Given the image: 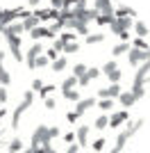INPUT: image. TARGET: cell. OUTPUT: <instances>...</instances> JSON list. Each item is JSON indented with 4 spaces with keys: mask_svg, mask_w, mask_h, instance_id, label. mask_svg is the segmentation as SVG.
<instances>
[{
    "mask_svg": "<svg viewBox=\"0 0 150 153\" xmlns=\"http://www.w3.org/2000/svg\"><path fill=\"white\" fill-rule=\"evenodd\" d=\"M32 103H34V91L27 89V91L23 94V98H21V103L16 105L14 114H12V128H14V130H18V126H21V114H23L27 108H32Z\"/></svg>",
    "mask_w": 150,
    "mask_h": 153,
    "instance_id": "cell-1",
    "label": "cell"
},
{
    "mask_svg": "<svg viewBox=\"0 0 150 153\" xmlns=\"http://www.w3.org/2000/svg\"><path fill=\"white\" fill-rule=\"evenodd\" d=\"M141 126H143V119H137V121H127V128H125L123 133H121L118 137H116V144H114V149L123 151V149H125V144H127V142H130L132 137L137 135V130H139Z\"/></svg>",
    "mask_w": 150,
    "mask_h": 153,
    "instance_id": "cell-2",
    "label": "cell"
},
{
    "mask_svg": "<svg viewBox=\"0 0 150 153\" xmlns=\"http://www.w3.org/2000/svg\"><path fill=\"white\" fill-rule=\"evenodd\" d=\"M5 41H7V48L12 53V57L16 62H23V53H21V37L18 34H5Z\"/></svg>",
    "mask_w": 150,
    "mask_h": 153,
    "instance_id": "cell-3",
    "label": "cell"
},
{
    "mask_svg": "<svg viewBox=\"0 0 150 153\" xmlns=\"http://www.w3.org/2000/svg\"><path fill=\"white\" fill-rule=\"evenodd\" d=\"M127 121H130V112L123 108V110H118V112H112V117H109V128H121Z\"/></svg>",
    "mask_w": 150,
    "mask_h": 153,
    "instance_id": "cell-4",
    "label": "cell"
},
{
    "mask_svg": "<svg viewBox=\"0 0 150 153\" xmlns=\"http://www.w3.org/2000/svg\"><path fill=\"white\" fill-rule=\"evenodd\" d=\"M21 9L23 7H14V9H0V23L2 25H9L16 19H21Z\"/></svg>",
    "mask_w": 150,
    "mask_h": 153,
    "instance_id": "cell-5",
    "label": "cell"
},
{
    "mask_svg": "<svg viewBox=\"0 0 150 153\" xmlns=\"http://www.w3.org/2000/svg\"><path fill=\"white\" fill-rule=\"evenodd\" d=\"M48 126H39L34 133H32V144L30 146L34 149V146H39V144H48Z\"/></svg>",
    "mask_w": 150,
    "mask_h": 153,
    "instance_id": "cell-6",
    "label": "cell"
},
{
    "mask_svg": "<svg viewBox=\"0 0 150 153\" xmlns=\"http://www.w3.org/2000/svg\"><path fill=\"white\" fill-rule=\"evenodd\" d=\"M43 53V48H41V44H34L30 48V51L25 53V57H23V62L27 64V69H34V62H37V57Z\"/></svg>",
    "mask_w": 150,
    "mask_h": 153,
    "instance_id": "cell-7",
    "label": "cell"
},
{
    "mask_svg": "<svg viewBox=\"0 0 150 153\" xmlns=\"http://www.w3.org/2000/svg\"><path fill=\"white\" fill-rule=\"evenodd\" d=\"M143 59H148L146 51H139V48H130V51H127V62H130V66H139Z\"/></svg>",
    "mask_w": 150,
    "mask_h": 153,
    "instance_id": "cell-8",
    "label": "cell"
},
{
    "mask_svg": "<svg viewBox=\"0 0 150 153\" xmlns=\"http://www.w3.org/2000/svg\"><path fill=\"white\" fill-rule=\"evenodd\" d=\"M121 85L118 82H112L109 87H105V89H98V98H118L121 94Z\"/></svg>",
    "mask_w": 150,
    "mask_h": 153,
    "instance_id": "cell-9",
    "label": "cell"
},
{
    "mask_svg": "<svg viewBox=\"0 0 150 153\" xmlns=\"http://www.w3.org/2000/svg\"><path fill=\"white\" fill-rule=\"evenodd\" d=\"M30 37L34 39V41H41V39H55L57 34H52L46 25H37L34 30H30Z\"/></svg>",
    "mask_w": 150,
    "mask_h": 153,
    "instance_id": "cell-10",
    "label": "cell"
},
{
    "mask_svg": "<svg viewBox=\"0 0 150 153\" xmlns=\"http://www.w3.org/2000/svg\"><path fill=\"white\" fill-rule=\"evenodd\" d=\"M93 9L98 14H114V2L112 0H93Z\"/></svg>",
    "mask_w": 150,
    "mask_h": 153,
    "instance_id": "cell-11",
    "label": "cell"
},
{
    "mask_svg": "<svg viewBox=\"0 0 150 153\" xmlns=\"http://www.w3.org/2000/svg\"><path fill=\"white\" fill-rule=\"evenodd\" d=\"M75 108H77L75 112H77V114L82 117V114H84V112H87L89 108H96V98H93V96H89V98H80V101L75 103Z\"/></svg>",
    "mask_w": 150,
    "mask_h": 153,
    "instance_id": "cell-12",
    "label": "cell"
},
{
    "mask_svg": "<svg viewBox=\"0 0 150 153\" xmlns=\"http://www.w3.org/2000/svg\"><path fill=\"white\" fill-rule=\"evenodd\" d=\"M2 59H5V53L0 48V85H2V87H9V85H12V76H9V71L5 69Z\"/></svg>",
    "mask_w": 150,
    "mask_h": 153,
    "instance_id": "cell-13",
    "label": "cell"
},
{
    "mask_svg": "<svg viewBox=\"0 0 150 153\" xmlns=\"http://www.w3.org/2000/svg\"><path fill=\"white\" fill-rule=\"evenodd\" d=\"M89 130H91L89 126H80L77 130H75V140H77V146H87V144H89Z\"/></svg>",
    "mask_w": 150,
    "mask_h": 153,
    "instance_id": "cell-14",
    "label": "cell"
},
{
    "mask_svg": "<svg viewBox=\"0 0 150 153\" xmlns=\"http://www.w3.org/2000/svg\"><path fill=\"white\" fill-rule=\"evenodd\" d=\"M118 103H121V108H132V105H134V103H137V98H134V94H132V91H121L118 94Z\"/></svg>",
    "mask_w": 150,
    "mask_h": 153,
    "instance_id": "cell-15",
    "label": "cell"
},
{
    "mask_svg": "<svg viewBox=\"0 0 150 153\" xmlns=\"http://www.w3.org/2000/svg\"><path fill=\"white\" fill-rule=\"evenodd\" d=\"M50 69H52V73H62V71L68 69V59L64 57V55H59L57 59H52V62H50Z\"/></svg>",
    "mask_w": 150,
    "mask_h": 153,
    "instance_id": "cell-16",
    "label": "cell"
},
{
    "mask_svg": "<svg viewBox=\"0 0 150 153\" xmlns=\"http://www.w3.org/2000/svg\"><path fill=\"white\" fill-rule=\"evenodd\" d=\"M21 25H23V32H30V30H34V27L39 25V19L37 16H25V19H21Z\"/></svg>",
    "mask_w": 150,
    "mask_h": 153,
    "instance_id": "cell-17",
    "label": "cell"
},
{
    "mask_svg": "<svg viewBox=\"0 0 150 153\" xmlns=\"http://www.w3.org/2000/svg\"><path fill=\"white\" fill-rule=\"evenodd\" d=\"M114 16H130V19H134V16H137V9H132V7H127V5H121V7L114 9Z\"/></svg>",
    "mask_w": 150,
    "mask_h": 153,
    "instance_id": "cell-18",
    "label": "cell"
},
{
    "mask_svg": "<svg viewBox=\"0 0 150 153\" xmlns=\"http://www.w3.org/2000/svg\"><path fill=\"white\" fill-rule=\"evenodd\" d=\"M132 30H134V34H137V37H148V25H146L143 21H134V23H132Z\"/></svg>",
    "mask_w": 150,
    "mask_h": 153,
    "instance_id": "cell-19",
    "label": "cell"
},
{
    "mask_svg": "<svg viewBox=\"0 0 150 153\" xmlns=\"http://www.w3.org/2000/svg\"><path fill=\"white\" fill-rule=\"evenodd\" d=\"M114 19H116V23H118L121 30H125V32H130V30H132V23H134V19H130V16H114Z\"/></svg>",
    "mask_w": 150,
    "mask_h": 153,
    "instance_id": "cell-20",
    "label": "cell"
},
{
    "mask_svg": "<svg viewBox=\"0 0 150 153\" xmlns=\"http://www.w3.org/2000/svg\"><path fill=\"white\" fill-rule=\"evenodd\" d=\"M105 39H107V34H102V32H96V34H91V32H89L87 37H84V41H87L89 46H93V44H102Z\"/></svg>",
    "mask_w": 150,
    "mask_h": 153,
    "instance_id": "cell-21",
    "label": "cell"
},
{
    "mask_svg": "<svg viewBox=\"0 0 150 153\" xmlns=\"http://www.w3.org/2000/svg\"><path fill=\"white\" fill-rule=\"evenodd\" d=\"M130 48H132L130 41H121V44H116V46L112 48V55H114V57H118V55H125V53L130 51Z\"/></svg>",
    "mask_w": 150,
    "mask_h": 153,
    "instance_id": "cell-22",
    "label": "cell"
},
{
    "mask_svg": "<svg viewBox=\"0 0 150 153\" xmlns=\"http://www.w3.org/2000/svg\"><path fill=\"white\" fill-rule=\"evenodd\" d=\"M112 21H114V14H98V16L93 19V23L102 27V25H109Z\"/></svg>",
    "mask_w": 150,
    "mask_h": 153,
    "instance_id": "cell-23",
    "label": "cell"
},
{
    "mask_svg": "<svg viewBox=\"0 0 150 153\" xmlns=\"http://www.w3.org/2000/svg\"><path fill=\"white\" fill-rule=\"evenodd\" d=\"M93 128H96V130H105V128H109V117H107V114H100L98 119L93 121Z\"/></svg>",
    "mask_w": 150,
    "mask_h": 153,
    "instance_id": "cell-24",
    "label": "cell"
},
{
    "mask_svg": "<svg viewBox=\"0 0 150 153\" xmlns=\"http://www.w3.org/2000/svg\"><path fill=\"white\" fill-rule=\"evenodd\" d=\"M96 105H98L102 112H109V110L114 108V98H98V101H96Z\"/></svg>",
    "mask_w": 150,
    "mask_h": 153,
    "instance_id": "cell-25",
    "label": "cell"
},
{
    "mask_svg": "<svg viewBox=\"0 0 150 153\" xmlns=\"http://www.w3.org/2000/svg\"><path fill=\"white\" fill-rule=\"evenodd\" d=\"M7 149H9V153H21L23 151V140H21V137H14Z\"/></svg>",
    "mask_w": 150,
    "mask_h": 153,
    "instance_id": "cell-26",
    "label": "cell"
},
{
    "mask_svg": "<svg viewBox=\"0 0 150 153\" xmlns=\"http://www.w3.org/2000/svg\"><path fill=\"white\" fill-rule=\"evenodd\" d=\"M75 37H77V34H75L73 30H62V34H57V39H59V41H64V44L75 41Z\"/></svg>",
    "mask_w": 150,
    "mask_h": 153,
    "instance_id": "cell-27",
    "label": "cell"
},
{
    "mask_svg": "<svg viewBox=\"0 0 150 153\" xmlns=\"http://www.w3.org/2000/svg\"><path fill=\"white\" fill-rule=\"evenodd\" d=\"M80 41L75 39V41H68V44H64V48H62V53H80Z\"/></svg>",
    "mask_w": 150,
    "mask_h": 153,
    "instance_id": "cell-28",
    "label": "cell"
},
{
    "mask_svg": "<svg viewBox=\"0 0 150 153\" xmlns=\"http://www.w3.org/2000/svg\"><path fill=\"white\" fill-rule=\"evenodd\" d=\"M62 94H64L66 101H75V103L80 101V91L75 89V87H73V89H62Z\"/></svg>",
    "mask_w": 150,
    "mask_h": 153,
    "instance_id": "cell-29",
    "label": "cell"
},
{
    "mask_svg": "<svg viewBox=\"0 0 150 153\" xmlns=\"http://www.w3.org/2000/svg\"><path fill=\"white\" fill-rule=\"evenodd\" d=\"M130 46H132V48H139V51H146V48H148V41H146L143 37H137V39H132V41H130Z\"/></svg>",
    "mask_w": 150,
    "mask_h": 153,
    "instance_id": "cell-30",
    "label": "cell"
},
{
    "mask_svg": "<svg viewBox=\"0 0 150 153\" xmlns=\"http://www.w3.org/2000/svg\"><path fill=\"white\" fill-rule=\"evenodd\" d=\"M32 16H37L39 23H46V21H50V19H48V9H39V7H34Z\"/></svg>",
    "mask_w": 150,
    "mask_h": 153,
    "instance_id": "cell-31",
    "label": "cell"
},
{
    "mask_svg": "<svg viewBox=\"0 0 150 153\" xmlns=\"http://www.w3.org/2000/svg\"><path fill=\"white\" fill-rule=\"evenodd\" d=\"M55 89H57L55 85H43V87H41V89H39L37 94H39V98H46V96H50V94H52Z\"/></svg>",
    "mask_w": 150,
    "mask_h": 153,
    "instance_id": "cell-32",
    "label": "cell"
},
{
    "mask_svg": "<svg viewBox=\"0 0 150 153\" xmlns=\"http://www.w3.org/2000/svg\"><path fill=\"white\" fill-rule=\"evenodd\" d=\"M46 66H50V59L41 53V55L37 57V62H34V69H46Z\"/></svg>",
    "mask_w": 150,
    "mask_h": 153,
    "instance_id": "cell-33",
    "label": "cell"
},
{
    "mask_svg": "<svg viewBox=\"0 0 150 153\" xmlns=\"http://www.w3.org/2000/svg\"><path fill=\"white\" fill-rule=\"evenodd\" d=\"M48 30L52 32V34H57V32H62V30H64V21H62V19H55L52 23H50V27H48Z\"/></svg>",
    "mask_w": 150,
    "mask_h": 153,
    "instance_id": "cell-34",
    "label": "cell"
},
{
    "mask_svg": "<svg viewBox=\"0 0 150 153\" xmlns=\"http://www.w3.org/2000/svg\"><path fill=\"white\" fill-rule=\"evenodd\" d=\"M87 69H89L87 64H82V62H77V64H75V66H73V76H75V78H80V76H84V73H87Z\"/></svg>",
    "mask_w": 150,
    "mask_h": 153,
    "instance_id": "cell-35",
    "label": "cell"
},
{
    "mask_svg": "<svg viewBox=\"0 0 150 153\" xmlns=\"http://www.w3.org/2000/svg\"><path fill=\"white\" fill-rule=\"evenodd\" d=\"M73 87H77V78H75V76H68V78L62 82V89H73Z\"/></svg>",
    "mask_w": 150,
    "mask_h": 153,
    "instance_id": "cell-36",
    "label": "cell"
},
{
    "mask_svg": "<svg viewBox=\"0 0 150 153\" xmlns=\"http://www.w3.org/2000/svg\"><path fill=\"white\" fill-rule=\"evenodd\" d=\"M114 69H118V64H116V59H109V62L100 69V73H102V76H107V73H109V71H114Z\"/></svg>",
    "mask_w": 150,
    "mask_h": 153,
    "instance_id": "cell-37",
    "label": "cell"
},
{
    "mask_svg": "<svg viewBox=\"0 0 150 153\" xmlns=\"http://www.w3.org/2000/svg\"><path fill=\"white\" fill-rule=\"evenodd\" d=\"M87 76L91 78V80H96V78H100L102 73H100V69H96V66H91V69H87Z\"/></svg>",
    "mask_w": 150,
    "mask_h": 153,
    "instance_id": "cell-38",
    "label": "cell"
},
{
    "mask_svg": "<svg viewBox=\"0 0 150 153\" xmlns=\"http://www.w3.org/2000/svg\"><path fill=\"white\" fill-rule=\"evenodd\" d=\"M77 119H80V114H77L75 110H71V112H66V121H68V123H75V121H77Z\"/></svg>",
    "mask_w": 150,
    "mask_h": 153,
    "instance_id": "cell-39",
    "label": "cell"
},
{
    "mask_svg": "<svg viewBox=\"0 0 150 153\" xmlns=\"http://www.w3.org/2000/svg\"><path fill=\"white\" fill-rule=\"evenodd\" d=\"M43 55H46V57L50 59V62H52V59H57V57H59V53H57L55 48H48V51H43Z\"/></svg>",
    "mask_w": 150,
    "mask_h": 153,
    "instance_id": "cell-40",
    "label": "cell"
},
{
    "mask_svg": "<svg viewBox=\"0 0 150 153\" xmlns=\"http://www.w3.org/2000/svg\"><path fill=\"white\" fill-rule=\"evenodd\" d=\"M43 105L48 110H55L57 108V101H55V98H50V96H46V98H43Z\"/></svg>",
    "mask_w": 150,
    "mask_h": 153,
    "instance_id": "cell-41",
    "label": "cell"
},
{
    "mask_svg": "<svg viewBox=\"0 0 150 153\" xmlns=\"http://www.w3.org/2000/svg\"><path fill=\"white\" fill-rule=\"evenodd\" d=\"M105 144H107V142L102 140V137H100V140H96L93 144H91V146H93V151H98V153H100V151H102V149H105Z\"/></svg>",
    "mask_w": 150,
    "mask_h": 153,
    "instance_id": "cell-42",
    "label": "cell"
},
{
    "mask_svg": "<svg viewBox=\"0 0 150 153\" xmlns=\"http://www.w3.org/2000/svg\"><path fill=\"white\" fill-rule=\"evenodd\" d=\"M55 137H59V128H55V126H52V128H48V140L52 142Z\"/></svg>",
    "mask_w": 150,
    "mask_h": 153,
    "instance_id": "cell-43",
    "label": "cell"
},
{
    "mask_svg": "<svg viewBox=\"0 0 150 153\" xmlns=\"http://www.w3.org/2000/svg\"><path fill=\"white\" fill-rule=\"evenodd\" d=\"M41 87H43V80H41V78H37V80L32 82V91H39Z\"/></svg>",
    "mask_w": 150,
    "mask_h": 153,
    "instance_id": "cell-44",
    "label": "cell"
},
{
    "mask_svg": "<svg viewBox=\"0 0 150 153\" xmlns=\"http://www.w3.org/2000/svg\"><path fill=\"white\" fill-rule=\"evenodd\" d=\"M50 7H52V9H62V7H64V0H50Z\"/></svg>",
    "mask_w": 150,
    "mask_h": 153,
    "instance_id": "cell-45",
    "label": "cell"
},
{
    "mask_svg": "<svg viewBox=\"0 0 150 153\" xmlns=\"http://www.w3.org/2000/svg\"><path fill=\"white\" fill-rule=\"evenodd\" d=\"M64 142H66V144H73L75 142V133H66L64 135Z\"/></svg>",
    "mask_w": 150,
    "mask_h": 153,
    "instance_id": "cell-46",
    "label": "cell"
},
{
    "mask_svg": "<svg viewBox=\"0 0 150 153\" xmlns=\"http://www.w3.org/2000/svg\"><path fill=\"white\" fill-rule=\"evenodd\" d=\"M0 103H7V87H0Z\"/></svg>",
    "mask_w": 150,
    "mask_h": 153,
    "instance_id": "cell-47",
    "label": "cell"
},
{
    "mask_svg": "<svg viewBox=\"0 0 150 153\" xmlns=\"http://www.w3.org/2000/svg\"><path fill=\"white\" fill-rule=\"evenodd\" d=\"M66 153H80V146H77V144H68Z\"/></svg>",
    "mask_w": 150,
    "mask_h": 153,
    "instance_id": "cell-48",
    "label": "cell"
},
{
    "mask_svg": "<svg viewBox=\"0 0 150 153\" xmlns=\"http://www.w3.org/2000/svg\"><path fill=\"white\" fill-rule=\"evenodd\" d=\"M73 7H87V0H73Z\"/></svg>",
    "mask_w": 150,
    "mask_h": 153,
    "instance_id": "cell-49",
    "label": "cell"
},
{
    "mask_svg": "<svg viewBox=\"0 0 150 153\" xmlns=\"http://www.w3.org/2000/svg\"><path fill=\"white\" fill-rule=\"evenodd\" d=\"M39 2L41 0H27V7H39Z\"/></svg>",
    "mask_w": 150,
    "mask_h": 153,
    "instance_id": "cell-50",
    "label": "cell"
},
{
    "mask_svg": "<svg viewBox=\"0 0 150 153\" xmlns=\"http://www.w3.org/2000/svg\"><path fill=\"white\" fill-rule=\"evenodd\" d=\"M5 117H7V110H5V108H0V121H2Z\"/></svg>",
    "mask_w": 150,
    "mask_h": 153,
    "instance_id": "cell-51",
    "label": "cell"
},
{
    "mask_svg": "<svg viewBox=\"0 0 150 153\" xmlns=\"http://www.w3.org/2000/svg\"><path fill=\"white\" fill-rule=\"evenodd\" d=\"M146 55H148V57H150V44H148V48H146Z\"/></svg>",
    "mask_w": 150,
    "mask_h": 153,
    "instance_id": "cell-52",
    "label": "cell"
},
{
    "mask_svg": "<svg viewBox=\"0 0 150 153\" xmlns=\"http://www.w3.org/2000/svg\"><path fill=\"white\" fill-rule=\"evenodd\" d=\"M21 153H32V149H23V151H21Z\"/></svg>",
    "mask_w": 150,
    "mask_h": 153,
    "instance_id": "cell-53",
    "label": "cell"
},
{
    "mask_svg": "<svg viewBox=\"0 0 150 153\" xmlns=\"http://www.w3.org/2000/svg\"><path fill=\"white\" fill-rule=\"evenodd\" d=\"M109 153H121V151H118V149H112V151H109Z\"/></svg>",
    "mask_w": 150,
    "mask_h": 153,
    "instance_id": "cell-54",
    "label": "cell"
},
{
    "mask_svg": "<svg viewBox=\"0 0 150 153\" xmlns=\"http://www.w3.org/2000/svg\"><path fill=\"white\" fill-rule=\"evenodd\" d=\"M50 153H57V151H50Z\"/></svg>",
    "mask_w": 150,
    "mask_h": 153,
    "instance_id": "cell-55",
    "label": "cell"
},
{
    "mask_svg": "<svg viewBox=\"0 0 150 153\" xmlns=\"http://www.w3.org/2000/svg\"><path fill=\"white\" fill-rule=\"evenodd\" d=\"M93 153H98V151H93Z\"/></svg>",
    "mask_w": 150,
    "mask_h": 153,
    "instance_id": "cell-56",
    "label": "cell"
},
{
    "mask_svg": "<svg viewBox=\"0 0 150 153\" xmlns=\"http://www.w3.org/2000/svg\"><path fill=\"white\" fill-rule=\"evenodd\" d=\"M112 2H114V0H112Z\"/></svg>",
    "mask_w": 150,
    "mask_h": 153,
    "instance_id": "cell-57",
    "label": "cell"
}]
</instances>
